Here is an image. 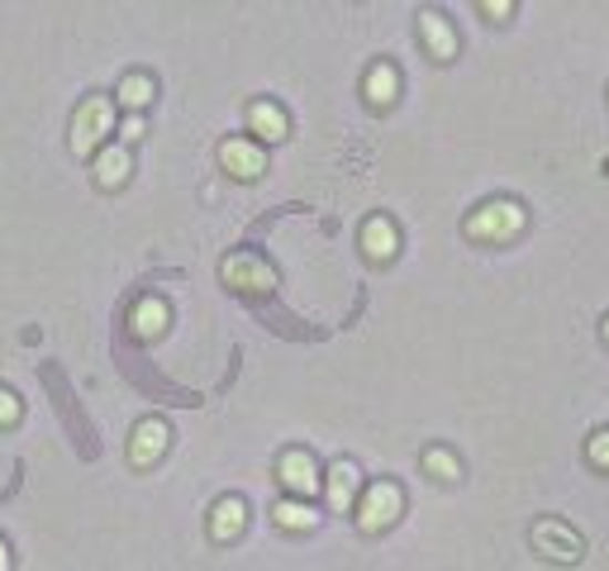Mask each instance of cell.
I'll return each mask as SVG.
<instances>
[{
	"label": "cell",
	"mask_w": 609,
	"mask_h": 571,
	"mask_svg": "<svg viewBox=\"0 0 609 571\" xmlns=\"http://www.w3.org/2000/svg\"><path fill=\"white\" fill-rule=\"evenodd\" d=\"M519 229H524V210H519L515 200H486L467 219V233L481 238V243H509Z\"/></svg>",
	"instance_id": "obj_1"
},
{
	"label": "cell",
	"mask_w": 609,
	"mask_h": 571,
	"mask_svg": "<svg viewBox=\"0 0 609 571\" xmlns=\"http://www.w3.org/2000/svg\"><path fill=\"white\" fill-rule=\"evenodd\" d=\"M110 124H115V115H110V101L105 95H86L82 105H76V120H72V153H95V143H101L110 134Z\"/></svg>",
	"instance_id": "obj_2"
},
{
	"label": "cell",
	"mask_w": 609,
	"mask_h": 571,
	"mask_svg": "<svg viewBox=\"0 0 609 571\" xmlns=\"http://www.w3.org/2000/svg\"><path fill=\"white\" fill-rule=\"evenodd\" d=\"M400 510H405V496H400V486H395V481H376V486L362 496V505H358V523H362L367 533H376V529H386V523H395Z\"/></svg>",
	"instance_id": "obj_3"
},
{
	"label": "cell",
	"mask_w": 609,
	"mask_h": 571,
	"mask_svg": "<svg viewBox=\"0 0 609 571\" xmlns=\"http://www.w3.org/2000/svg\"><path fill=\"white\" fill-rule=\"evenodd\" d=\"M534 548L543 552V558H553V562H576V558H581V538H576L562 519H538L534 523Z\"/></svg>",
	"instance_id": "obj_4"
},
{
	"label": "cell",
	"mask_w": 609,
	"mask_h": 571,
	"mask_svg": "<svg viewBox=\"0 0 609 571\" xmlns=\"http://www.w3.org/2000/svg\"><path fill=\"white\" fill-rule=\"evenodd\" d=\"M224 281L234 286V291H271L277 286V272L252 258V252H234V258H224Z\"/></svg>",
	"instance_id": "obj_5"
},
{
	"label": "cell",
	"mask_w": 609,
	"mask_h": 571,
	"mask_svg": "<svg viewBox=\"0 0 609 571\" xmlns=\"http://www.w3.org/2000/svg\"><path fill=\"white\" fill-rule=\"evenodd\" d=\"M219 163H224V172H229V177L252 181V177H262L267 153L258 148V143H248V138H224V143H219Z\"/></svg>",
	"instance_id": "obj_6"
},
{
	"label": "cell",
	"mask_w": 609,
	"mask_h": 571,
	"mask_svg": "<svg viewBox=\"0 0 609 571\" xmlns=\"http://www.w3.org/2000/svg\"><path fill=\"white\" fill-rule=\"evenodd\" d=\"M167 424L163 419H143L138 428H134V438H130V463L134 467H153L157 457H163V448H167Z\"/></svg>",
	"instance_id": "obj_7"
},
{
	"label": "cell",
	"mask_w": 609,
	"mask_h": 571,
	"mask_svg": "<svg viewBox=\"0 0 609 571\" xmlns=\"http://www.w3.org/2000/svg\"><path fill=\"white\" fill-rule=\"evenodd\" d=\"M281 481L296 490V496H314V486H319V471H314V457L310 453H281Z\"/></svg>",
	"instance_id": "obj_8"
},
{
	"label": "cell",
	"mask_w": 609,
	"mask_h": 571,
	"mask_svg": "<svg viewBox=\"0 0 609 571\" xmlns=\"http://www.w3.org/2000/svg\"><path fill=\"white\" fill-rule=\"evenodd\" d=\"M400 248V233H395V225H391V219L386 215H372V219H367V225H362V252H367V258H391V252Z\"/></svg>",
	"instance_id": "obj_9"
},
{
	"label": "cell",
	"mask_w": 609,
	"mask_h": 571,
	"mask_svg": "<svg viewBox=\"0 0 609 571\" xmlns=\"http://www.w3.org/2000/svg\"><path fill=\"white\" fill-rule=\"evenodd\" d=\"M420 34H424V43H429V53H434V58H453L457 53V34H453V24H447L438 10L420 14Z\"/></svg>",
	"instance_id": "obj_10"
},
{
	"label": "cell",
	"mask_w": 609,
	"mask_h": 571,
	"mask_svg": "<svg viewBox=\"0 0 609 571\" xmlns=\"http://www.w3.org/2000/svg\"><path fill=\"white\" fill-rule=\"evenodd\" d=\"M244 523H248V505L244 500H219L215 505V515H210V533L219 538V543H229V538L244 533Z\"/></svg>",
	"instance_id": "obj_11"
},
{
	"label": "cell",
	"mask_w": 609,
	"mask_h": 571,
	"mask_svg": "<svg viewBox=\"0 0 609 571\" xmlns=\"http://www.w3.org/2000/svg\"><path fill=\"white\" fill-rule=\"evenodd\" d=\"M248 124H252V134L258 138H267V143H277V138H286V115H281V105H271V101H252L248 105Z\"/></svg>",
	"instance_id": "obj_12"
},
{
	"label": "cell",
	"mask_w": 609,
	"mask_h": 571,
	"mask_svg": "<svg viewBox=\"0 0 609 571\" xmlns=\"http://www.w3.org/2000/svg\"><path fill=\"white\" fill-rule=\"evenodd\" d=\"M395 91H400V76H395L391 62H372V68H367V101H372V105H391Z\"/></svg>",
	"instance_id": "obj_13"
},
{
	"label": "cell",
	"mask_w": 609,
	"mask_h": 571,
	"mask_svg": "<svg viewBox=\"0 0 609 571\" xmlns=\"http://www.w3.org/2000/svg\"><path fill=\"white\" fill-rule=\"evenodd\" d=\"M352 496H358V467H352V463H333L329 467V505H333V510H348Z\"/></svg>",
	"instance_id": "obj_14"
},
{
	"label": "cell",
	"mask_w": 609,
	"mask_h": 571,
	"mask_svg": "<svg viewBox=\"0 0 609 571\" xmlns=\"http://www.w3.org/2000/svg\"><path fill=\"white\" fill-rule=\"evenodd\" d=\"M134 333H138V339H153V333H163L167 329V305H163V300H138V305H134Z\"/></svg>",
	"instance_id": "obj_15"
},
{
	"label": "cell",
	"mask_w": 609,
	"mask_h": 571,
	"mask_svg": "<svg viewBox=\"0 0 609 571\" xmlns=\"http://www.w3.org/2000/svg\"><path fill=\"white\" fill-rule=\"evenodd\" d=\"M124 177H130V153H124V148L95 153V181H101V186H120Z\"/></svg>",
	"instance_id": "obj_16"
},
{
	"label": "cell",
	"mask_w": 609,
	"mask_h": 571,
	"mask_svg": "<svg viewBox=\"0 0 609 571\" xmlns=\"http://www.w3.org/2000/svg\"><path fill=\"white\" fill-rule=\"evenodd\" d=\"M120 101L130 105V110H138V105H148L153 101V76H143V72H130L120 82Z\"/></svg>",
	"instance_id": "obj_17"
},
{
	"label": "cell",
	"mask_w": 609,
	"mask_h": 571,
	"mask_svg": "<svg viewBox=\"0 0 609 571\" xmlns=\"http://www.w3.org/2000/svg\"><path fill=\"white\" fill-rule=\"evenodd\" d=\"M277 523H281V529H314V523H319V515L310 510V505L281 500V505H277Z\"/></svg>",
	"instance_id": "obj_18"
},
{
	"label": "cell",
	"mask_w": 609,
	"mask_h": 571,
	"mask_svg": "<svg viewBox=\"0 0 609 571\" xmlns=\"http://www.w3.org/2000/svg\"><path fill=\"white\" fill-rule=\"evenodd\" d=\"M424 467L434 471V476H443V481H457V471H462L457 457L447 453V448H429V453H424Z\"/></svg>",
	"instance_id": "obj_19"
},
{
	"label": "cell",
	"mask_w": 609,
	"mask_h": 571,
	"mask_svg": "<svg viewBox=\"0 0 609 571\" xmlns=\"http://www.w3.org/2000/svg\"><path fill=\"white\" fill-rule=\"evenodd\" d=\"M590 463H596V467H605L609 471V428H605V434H596V438H590Z\"/></svg>",
	"instance_id": "obj_20"
},
{
	"label": "cell",
	"mask_w": 609,
	"mask_h": 571,
	"mask_svg": "<svg viewBox=\"0 0 609 571\" xmlns=\"http://www.w3.org/2000/svg\"><path fill=\"white\" fill-rule=\"evenodd\" d=\"M14 419H20V401L10 391H0V424H14Z\"/></svg>",
	"instance_id": "obj_21"
},
{
	"label": "cell",
	"mask_w": 609,
	"mask_h": 571,
	"mask_svg": "<svg viewBox=\"0 0 609 571\" xmlns=\"http://www.w3.org/2000/svg\"><path fill=\"white\" fill-rule=\"evenodd\" d=\"M481 10H486L491 20H509V6H505V0H486V6H481Z\"/></svg>",
	"instance_id": "obj_22"
},
{
	"label": "cell",
	"mask_w": 609,
	"mask_h": 571,
	"mask_svg": "<svg viewBox=\"0 0 609 571\" xmlns=\"http://www.w3.org/2000/svg\"><path fill=\"white\" fill-rule=\"evenodd\" d=\"M143 134V120H124V138H138Z\"/></svg>",
	"instance_id": "obj_23"
},
{
	"label": "cell",
	"mask_w": 609,
	"mask_h": 571,
	"mask_svg": "<svg viewBox=\"0 0 609 571\" xmlns=\"http://www.w3.org/2000/svg\"><path fill=\"white\" fill-rule=\"evenodd\" d=\"M0 571H10V552H6V543H0Z\"/></svg>",
	"instance_id": "obj_24"
},
{
	"label": "cell",
	"mask_w": 609,
	"mask_h": 571,
	"mask_svg": "<svg viewBox=\"0 0 609 571\" xmlns=\"http://www.w3.org/2000/svg\"><path fill=\"white\" fill-rule=\"evenodd\" d=\"M605 339H609V320H605Z\"/></svg>",
	"instance_id": "obj_25"
}]
</instances>
